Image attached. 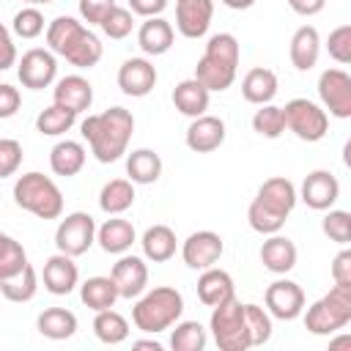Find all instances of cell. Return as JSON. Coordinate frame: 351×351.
<instances>
[{"instance_id": "6da1fadb", "label": "cell", "mask_w": 351, "mask_h": 351, "mask_svg": "<svg viewBox=\"0 0 351 351\" xmlns=\"http://www.w3.org/2000/svg\"><path fill=\"white\" fill-rule=\"evenodd\" d=\"M132 132H134V115L126 107H110L104 112L88 115L80 123L82 140H88L90 154L101 165L118 162L126 154L129 140H132Z\"/></svg>"}, {"instance_id": "7a4b0ae2", "label": "cell", "mask_w": 351, "mask_h": 351, "mask_svg": "<svg viewBox=\"0 0 351 351\" xmlns=\"http://www.w3.org/2000/svg\"><path fill=\"white\" fill-rule=\"evenodd\" d=\"M184 313V296L181 291L170 288V285H156V288H145L134 307H132V324L145 332V335H156L170 329Z\"/></svg>"}, {"instance_id": "3957f363", "label": "cell", "mask_w": 351, "mask_h": 351, "mask_svg": "<svg viewBox=\"0 0 351 351\" xmlns=\"http://www.w3.org/2000/svg\"><path fill=\"white\" fill-rule=\"evenodd\" d=\"M14 203L38 219H60L63 214V192L49 176L38 170L22 173L14 181Z\"/></svg>"}, {"instance_id": "277c9868", "label": "cell", "mask_w": 351, "mask_h": 351, "mask_svg": "<svg viewBox=\"0 0 351 351\" xmlns=\"http://www.w3.org/2000/svg\"><path fill=\"white\" fill-rule=\"evenodd\" d=\"M351 321V285H332L304 313V329L310 335H335Z\"/></svg>"}, {"instance_id": "5b68a950", "label": "cell", "mask_w": 351, "mask_h": 351, "mask_svg": "<svg viewBox=\"0 0 351 351\" xmlns=\"http://www.w3.org/2000/svg\"><path fill=\"white\" fill-rule=\"evenodd\" d=\"M208 329H211L214 343H217L219 351H247V348H252L247 321H244V304L236 296L211 307Z\"/></svg>"}, {"instance_id": "8992f818", "label": "cell", "mask_w": 351, "mask_h": 351, "mask_svg": "<svg viewBox=\"0 0 351 351\" xmlns=\"http://www.w3.org/2000/svg\"><path fill=\"white\" fill-rule=\"evenodd\" d=\"M282 115H285V129H291L304 143H318L329 132L326 110L310 99H291L282 107Z\"/></svg>"}, {"instance_id": "52a82bcc", "label": "cell", "mask_w": 351, "mask_h": 351, "mask_svg": "<svg viewBox=\"0 0 351 351\" xmlns=\"http://www.w3.org/2000/svg\"><path fill=\"white\" fill-rule=\"evenodd\" d=\"M93 241H96V219L88 211H71L55 228L58 252H66L71 258L85 255L93 247Z\"/></svg>"}, {"instance_id": "ba28073f", "label": "cell", "mask_w": 351, "mask_h": 351, "mask_svg": "<svg viewBox=\"0 0 351 351\" xmlns=\"http://www.w3.org/2000/svg\"><path fill=\"white\" fill-rule=\"evenodd\" d=\"M318 96L329 115L346 121L351 118V74L343 69H326L318 77Z\"/></svg>"}, {"instance_id": "9c48e42d", "label": "cell", "mask_w": 351, "mask_h": 351, "mask_svg": "<svg viewBox=\"0 0 351 351\" xmlns=\"http://www.w3.org/2000/svg\"><path fill=\"white\" fill-rule=\"evenodd\" d=\"M16 77L22 82V88H30V90H44L55 82L58 77V60H55V52L49 49H27L19 63H16Z\"/></svg>"}, {"instance_id": "30bf717a", "label": "cell", "mask_w": 351, "mask_h": 351, "mask_svg": "<svg viewBox=\"0 0 351 351\" xmlns=\"http://www.w3.org/2000/svg\"><path fill=\"white\" fill-rule=\"evenodd\" d=\"M263 302H266L269 315L280 321H293L304 313V291L293 280H274L266 288Z\"/></svg>"}, {"instance_id": "8fae6325", "label": "cell", "mask_w": 351, "mask_h": 351, "mask_svg": "<svg viewBox=\"0 0 351 351\" xmlns=\"http://www.w3.org/2000/svg\"><path fill=\"white\" fill-rule=\"evenodd\" d=\"M225 252V244H222V236L214 233V230H197L192 236H186V241L181 244V258L189 269H208V266H217V261L222 258Z\"/></svg>"}, {"instance_id": "7c38bea8", "label": "cell", "mask_w": 351, "mask_h": 351, "mask_svg": "<svg viewBox=\"0 0 351 351\" xmlns=\"http://www.w3.org/2000/svg\"><path fill=\"white\" fill-rule=\"evenodd\" d=\"M121 299H137L148 288V266L140 255H121L110 271Z\"/></svg>"}, {"instance_id": "4fadbf2b", "label": "cell", "mask_w": 351, "mask_h": 351, "mask_svg": "<svg viewBox=\"0 0 351 351\" xmlns=\"http://www.w3.org/2000/svg\"><path fill=\"white\" fill-rule=\"evenodd\" d=\"M214 19V0H176V30L184 38H203Z\"/></svg>"}, {"instance_id": "5bb4252c", "label": "cell", "mask_w": 351, "mask_h": 351, "mask_svg": "<svg viewBox=\"0 0 351 351\" xmlns=\"http://www.w3.org/2000/svg\"><path fill=\"white\" fill-rule=\"evenodd\" d=\"M299 197L304 200L307 208L313 211H326L337 203L340 197V181L329 173V170H313L304 176L302 181V189H299Z\"/></svg>"}, {"instance_id": "9a60e30c", "label": "cell", "mask_w": 351, "mask_h": 351, "mask_svg": "<svg viewBox=\"0 0 351 351\" xmlns=\"http://www.w3.org/2000/svg\"><path fill=\"white\" fill-rule=\"evenodd\" d=\"M159 74H156V66L145 58H129L121 63L118 69V88L132 96V99H143L154 90Z\"/></svg>"}, {"instance_id": "2e32d148", "label": "cell", "mask_w": 351, "mask_h": 351, "mask_svg": "<svg viewBox=\"0 0 351 351\" xmlns=\"http://www.w3.org/2000/svg\"><path fill=\"white\" fill-rule=\"evenodd\" d=\"M44 288L52 293V296H69L77 285H80V269L74 263L71 255L66 252H55L44 261Z\"/></svg>"}, {"instance_id": "e0dca14e", "label": "cell", "mask_w": 351, "mask_h": 351, "mask_svg": "<svg viewBox=\"0 0 351 351\" xmlns=\"http://www.w3.org/2000/svg\"><path fill=\"white\" fill-rule=\"evenodd\" d=\"M186 148L195 154H211L225 143V121L217 115H197L186 126Z\"/></svg>"}, {"instance_id": "ac0fdd59", "label": "cell", "mask_w": 351, "mask_h": 351, "mask_svg": "<svg viewBox=\"0 0 351 351\" xmlns=\"http://www.w3.org/2000/svg\"><path fill=\"white\" fill-rule=\"evenodd\" d=\"M255 200L263 203L266 208H271L274 214H280V217L288 219V214L293 211V206H296V200H299V192H296V186H293L291 178H285V176H271V178H266V181L258 186Z\"/></svg>"}, {"instance_id": "d6986e66", "label": "cell", "mask_w": 351, "mask_h": 351, "mask_svg": "<svg viewBox=\"0 0 351 351\" xmlns=\"http://www.w3.org/2000/svg\"><path fill=\"white\" fill-rule=\"evenodd\" d=\"M52 101L80 115V112L90 110V104H93V85L82 74H69V77L55 82Z\"/></svg>"}, {"instance_id": "ffe728a7", "label": "cell", "mask_w": 351, "mask_h": 351, "mask_svg": "<svg viewBox=\"0 0 351 351\" xmlns=\"http://www.w3.org/2000/svg\"><path fill=\"white\" fill-rule=\"evenodd\" d=\"M85 33H88V27L80 19H74V16H55L47 25V47H49V52H55L60 58H69V52L82 41Z\"/></svg>"}, {"instance_id": "44dd1931", "label": "cell", "mask_w": 351, "mask_h": 351, "mask_svg": "<svg viewBox=\"0 0 351 351\" xmlns=\"http://www.w3.org/2000/svg\"><path fill=\"white\" fill-rule=\"evenodd\" d=\"M296 244L288 239V236H280V233H271L263 244H261V263L263 269H269L271 274H288L293 266H296Z\"/></svg>"}, {"instance_id": "7402d4cb", "label": "cell", "mask_w": 351, "mask_h": 351, "mask_svg": "<svg viewBox=\"0 0 351 351\" xmlns=\"http://www.w3.org/2000/svg\"><path fill=\"white\" fill-rule=\"evenodd\" d=\"M291 63L296 71H310L318 63L321 55V36L313 25H302L293 36H291V47H288Z\"/></svg>"}, {"instance_id": "603a6c76", "label": "cell", "mask_w": 351, "mask_h": 351, "mask_svg": "<svg viewBox=\"0 0 351 351\" xmlns=\"http://www.w3.org/2000/svg\"><path fill=\"white\" fill-rule=\"evenodd\" d=\"M173 38H176V30L167 19L162 16H148L140 30H137V44L145 55H165L170 47H173Z\"/></svg>"}, {"instance_id": "cb8c5ba5", "label": "cell", "mask_w": 351, "mask_h": 351, "mask_svg": "<svg viewBox=\"0 0 351 351\" xmlns=\"http://www.w3.org/2000/svg\"><path fill=\"white\" fill-rule=\"evenodd\" d=\"M195 80L208 90V93H222L233 85L236 80V66H228L219 58H211L203 52V58L195 66Z\"/></svg>"}, {"instance_id": "d4e9b609", "label": "cell", "mask_w": 351, "mask_h": 351, "mask_svg": "<svg viewBox=\"0 0 351 351\" xmlns=\"http://www.w3.org/2000/svg\"><path fill=\"white\" fill-rule=\"evenodd\" d=\"M134 239H137L134 225L129 219H121L118 214L107 219L101 228H96V241L107 255H123L134 244Z\"/></svg>"}, {"instance_id": "484cf974", "label": "cell", "mask_w": 351, "mask_h": 351, "mask_svg": "<svg viewBox=\"0 0 351 351\" xmlns=\"http://www.w3.org/2000/svg\"><path fill=\"white\" fill-rule=\"evenodd\" d=\"M230 296H236L233 293V277L225 269H217V266L203 269V274L197 277V299L206 307H217L219 302H225Z\"/></svg>"}, {"instance_id": "4316f807", "label": "cell", "mask_w": 351, "mask_h": 351, "mask_svg": "<svg viewBox=\"0 0 351 351\" xmlns=\"http://www.w3.org/2000/svg\"><path fill=\"white\" fill-rule=\"evenodd\" d=\"M208 101H211V93H208L195 77L181 80V82L173 88V104H176V110H178L181 115H186V118L206 115Z\"/></svg>"}, {"instance_id": "83f0119b", "label": "cell", "mask_w": 351, "mask_h": 351, "mask_svg": "<svg viewBox=\"0 0 351 351\" xmlns=\"http://www.w3.org/2000/svg\"><path fill=\"white\" fill-rule=\"evenodd\" d=\"M241 96L250 104H258V107L269 104L277 96V74L271 69H263V66L250 69L241 80Z\"/></svg>"}, {"instance_id": "f1b7e54d", "label": "cell", "mask_w": 351, "mask_h": 351, "mask_svg": "<svg viewBox=\"0 0 351 351\" xmlns=\"http://www.w3.org/2000/svg\"><path fill=\"white\" fill-rule=\"evenodd\" d=\"M85 145L77 143V140H60L52 145L49 151V167L55 176H63V178H71L77 176L82 167H85Z\"/></svg>"}, {"instance_id": "f546056e", "label": "cell", "mask_w": 351, "mask_h": 351, "mask_svg": "<svg viewBox=\"0 0 351 351\" xmlns=\"http://www.w3.org/2000/svg\"><path fill=\"white\" fill-rule=\"evenodd\" d=\"M140 244H143V255H145L148 261L165 263V261H170V258L176 255L178 239H176V230H173V228H167V225H151V228L143 233Z\"/></svg>"}, {"instance_id": "4dcf8cb0", "label": "cell", "mask_w": 351, "mask_h": 351, "mask_svg": "<svg viewBox=\"0 0 351 351\" xmlns=\"http://www.w3.org/2000/svg\"><path fill=\"white\" fill-rule=\"evenodd\" d=\"M126 176L132 184H154L162 176V156L151 148H137L126 156Z\"/></svg>"}, {"instance_id": "1f68e13d", "label": "cell", "mask_w": 351, "mask_h": 351, "mask_svg": "<svg viewBox=\"0 0 351 351\" xmlns=\"http://www.w3.org/2000/svg\"><path fill=\"white\" fill-rule=\"evenodd\" d=\"M80 299L88 310L99 313V310H107V307H115V302L121 299L118 296V288L112 282V277H88L82 285H80Z\"/></svg>"}, {"instance_id": "d6a6232c", "label": "cell", "mask_w": 351, "mask_h": 351, "mask_svg": "<svg viewBox=\"0 0 351 351\" xmlns=\"http://www.w3.org/2000/svg\"><path fill=\"white\" fill-rule=\"evenodd\" d=\"M36 326L49 340H69L77 332V315L66 307H47L44 313H38Z\"/></svg>"}, {"instance_id": "836d02e7", "label": "cell", "mask_w": 351, "mask_h": 351, "mask_svg": "<svg viewBox=\"0 0 351 351\" xmlns=\"http://www.w3.org/2000/svg\"><path fill=\"white\" fill-rule=\"evenodd\" d=\"M132 203H134V184L129 178H112L99 192V208L110 217L123 214L126 208H132Z\"/></svg>"}, {"instance_id": "e575fe53", "label": "cell", "mask_w": 351, "mask_h": 351, "mask_svg": "<svg viewBox=\"0 0 351 351\" xmlns=\"http://www.w3.org/2000/svg\"><path fill=\"white\" fill-rule=\"evenodd\" d=\"M36 291H38V274H36V269L27 263L19 274H14V277H8V280H0V293L8 299V302H14V304H25V302H30L33 296H36Z\"/></svg>"}, {"instance_id": "d590c367", "label": "cell", "mask_w": 351, "mask_h": 351, "mask_svg": "<svg viewBox=\"0 0 351 351\" xmlns=\"http://www.w3.org/2000/svg\"><path fill=\"white\" fill-rule=\"evenodd\" d=\"M93 335L107 346H118L129 337V321L121 313H115L112 307L99 310L93 318Z\"/></svg>"}, {"instance_id": "8d00e7d4", "label": "cell", "mask_w": 351, "mask_h": 351, "mask_svg": "<svg viewBox=\"0 0 351 351\" xmlns=\"http://www.w3.org/2000/svg\"><path fill=\"white\" fill-rule=\"evenodd\" d=\"M77 123V112H71V110H66V107H60V104H49V107H44L41 112H38V118H36V129H38V134H47V137H60V134H66L71 126Z\"/></svg>"}, {"instance_id": "74e56055", "label": "cell", "mask_w": 351, "mask_h": 351, "mask_svg": "<svg viewBox=\"0 0 351 351\" xmlns=\"http://www.w3.org/2000/svg\"><path fill=\"white\" fill-rule=\"evenodd\" d=\"M170 335L173 351H203L206 348V326L200 321H176Z\"/></svg>"}, {"instance_id": "f35d334b", "label": "cell", "mask_w": 351, "mask_h": 351, "mask_svg": "<svg viewBox=\"0 0 351 351\" xmlns=\"http://www.w3.org/2000/svg\"><path fill=\"white\" fill-rule=\"evenodd\" d=\"M25 266H27L25 247L14 236H8V233L0 230V280H8L14 274H19Z\"/></svg>"}, {"instance_id": "ab89813d", "label": "cell", "mask_w": 351, "mask_h": 351, "mask_svg": "<svg viewBox=\"0 0 351 351\" xmlns=\"http://www.w3.org/2000/svg\"><path fill=\"white\" fill-rule=\"evenodd\" d=\"M252 129L261 134V137H269V140H277L282 132H285V115H282V107L277 104H261V110H255L252 115Z\"/></svg>"}, {"instance_id": "60d3db41", "label": "cell", "mask_w": 351, "mask_h": 351, "mask_svg": "<svg viewBox=\"0 0 351 351\" xmlns=\"http://www.w3.org/2000/svg\"><path fill=\"white\" fill-rule=\"evenodd\" d=\"M244 321H247V332H250L252 346H263V343L271 340V315H269L266 307L244 304Z\"/></svg>"}, {"instance_id": "b9f144b4", "label": "cell", "mask_w": 351, "mask_h": 351, "mask_svg": "<svg viewBox=\"0 0 351 351\" xmlns=\"http://www.w3.org/2000/svg\"><path fill=\"white\" fill-rule=\"evenodd\" d=\"M247 222H250V228H252L255 233L271 236V233H280V230H282L285 217H280V214H274L271 208H266L263 203L252 200L250 208H247Z\"/></svg>"}, {"instance_id": "7bdbcfd3", "label": "cell", "mask_w": 351, "mask_h": 351, "mask_svg": "<svg viewBox=\"0 0 351 351\" xmlns=\"http://www.w3.org/2000/svg\"><path fill=\"white\" fill-rule=\"evenodd\" d=\"M321 230L324 236H329V241L346 247L351 241V214L343 208H326V217L321 219Z\"/></svg>"}, {"instance_id": "ee69618b", "label": "cell", "mask_w": 351, "mask_h": 351, "mask_svg": "<svg viewBox=\"0 0 351 351\" xmlns=\"http://www.w3.org/2000/svg\"><path fill=\"white\" fill-rule=\"evenodd\" d=\"M206 55L219 58V60H225L228 66H236V69H239L241 49H239V41H236L233 33H214V36L206 41Z\"/></svg>"}, {"instance_id": "f6af8a7d", "label": "cell", "mask_w": 351, "mask_h": 351, "mask_svg": "<svg viewBox=\"0 0 351 351\" xmlns=\"http://www.w3.org/2000/svg\"><path fill=\"white\" fill-rule=\"evenodd\" d=\"M11 30L19 38H38L44 33V14L36 5H27V8L16 11L14 14V22H11Z\"/></svg>"}, {"instance_id": "bcb514c9", "label": "cell", "mask_w": 351, "mask_h": 351, "mask_svg": "<svg viewBox=\"0 0 351 351\" xmlns=\"http://www.w3.org/2000/svg\"><path fill=\"white\" fill-rule=\"evenodd\" d=\"M99 27L104 30L107 38L121 41V38H126V36L132 33V27H134V14H132L129 8H123V5H115V8L101 19Z\"/></svg>"}, {"instance_id": "7dc6e473", "label": "cell", "mask_w": 351, "mask_h": 351, "mask_svg": "<svg viewBox=\"0 0 351 351\" xmlns=\"http://www.w3.org/2000/svg\"><path fill=\"white\" fill-rule=\"evenodd\" d=\"M326 49H329V58L337 60L340 66L351 63V25L335 27L326 38Z\"/></svg>"}, {"instance_id": "c3c4849f", "label": "cell", "mask_w": 351, "mask_h": 351, "mask_svg": "<svg viewBox=\"0 0 351 351\" xmlns=\"http://www.w3.org/2000/svg\"><path fill=\"white\" fill-rule=\"evenodd\" d=\"M22 165V145L19 140L0 137V178H8L19 170Z\"/></svg>"}, {"instance_id": "681fc988", "label": "cell", "mask_w": 351, "mask_h": 351, "mask_svg": "<svg viewBox=\"0 0 351 351\" xmlns=\"http://www.w3.org/2000/svg\"><path fill=\"white\" fill-rule=\"evenodd\" d=\"M115 0H80V16L88 25H101V19L115 8Z\"/></svg>"}, {"instance_id": "f907efd6", "label": "cell", "mask_w": 351, "mask_h": 351, "mask_svg": "<svg viewBox=\"0 0 351 351\" xmlns=\"http://www.w3.org/2000/svg\"><path fill=\"white\" fill-rule=\"evenodd\" d=\"M22 107V93L19 88L8 85V82H0V121H8L19 112Z\"/></svg>"}, {"instance_id": "816d5d0a", "label": "cell", "mask_w": 351, "mask_h": 351, "mask_svg": "<svg viewBox=\"0 0 351 351\" xmlns=\"http://www.w3.org/2000/svg\"><path fill=\"white\" fill-rule=\"evenodd\" d=\"M332 282L351 285V250H340L332 261Z\"/></svg>"}, {"instance_id": "f5cc1de1", "label": "cell", "mask_w": 351, "mask_h": 351, "mask_svg": "<svg viewBox=\"0 0 351 351\" xmlns=\"http://www.w3.org/2000/svg\"><path fill=\"white\" fill-rule=\"evenodd\" d=\"M16 66V44L11 38V30L5 25H0V71Z\"/></svg>"}, {"instance_id": "db71d44e", "label": "cell", "mask_w": 351, "mask_h": 351, "mask_svg": "<svg viewBox=\"0 0 351 351\" xmlns=\"http://www.w3.org/2000/svg\"><path fill=\"white\" fill-rule=\"evenodd\" d=\"M167 8V0H129V11L137 16H162V11Z\"/></svg>"}, {"instance_id": "11a10c76", "label": "cell", "mask_w": 351, "mask_h": 351, "mask_svg": "<svg viewBox=\"0 0 351 351\" xmlns=\"http://www.w3.org/2000/svg\"><path fill=\"white\" fill-rule=\"evenodd\" d=\"M324 5H326V0H288V8L299 16H315L324 11Z\"/></svg>"}, {"instance_id": "9f6ffc18", "label": "cell", "mask_w": 351, "mask_h": 351, "mask_svg": "<svg viewBox=\"0 0 351 351\" xmlns=\"http://www.w3.org/2000/svg\"><path fill=\"white\" fill-rule=\"evenodd\" d=\"M228 8H233V11H247V8H252L255 5V0H222Z\"/></svg>"}, {"instance_id": "6f0895ef", "label": "cell", "mask_w": 351, "mask_h": 351, "mask_svg": "<svg viewBox=\"0 0 351 351\" xmlns=\"http://www.w3.org/2000/svg\"><path fill=\"white\" fill-rule=\"evenodd\" d=\"M132 348H148V351H162V343L159 340H134Z\"/></svg>"}, {"instance_id": "680465c9", "label": "cell", "mask_w": 351, "mask_h": 351, "mask_svg": "<svg viewBox=\"0 0 351 351\" xmlns=\"http://www.w3.org/2000/svg\"><path fill=\"white\" fill-rule=\"evenodd\" d=\"M348 343H351V337H348V335H343V337H337V340H332L329 346H332V348H340V346H348Z\"/></svg>"}, {"instance_id": "91938a15", "label": "cell", "mask_w": 351, "mask_h": 351, "mask_svg": "<svg viewBox=\"0 0 351 351\" xmlns=\"http://www.w3.org/2000/svg\"><path fill=\"white\" fill-rule=\"evenodd\" d=\"M22 3H27V5H49L55 0H22Z\"/></svg>"}]
</instances>
